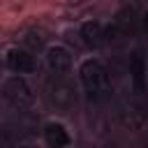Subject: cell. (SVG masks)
Wrapping results in <instances>:
<instances>
[{"mask_svg": "<svg viewBox=\"0 0 148 148\" xmlns=\"http://www.w3.org/2000/svg\"><path fill=\"white\" fill-rule=\"evenodd\" d=\"M79 76H81V83L88 92V97L92 99H104L111 90V74L106 69V65L97 58H90L81 65L79 69Z\"/></svg>", "mask_w": 148, "mask_h": 148, "instance_id": "1", "label": "cell"}, {"mask_svg": "<svg viewBox=\"0 0 148 148\" xmlns=\"http://www.w3.org/2000/svg\"><path fill=\"white\" fill-rule=\"evenodd\" d=\"M79 37L86 46L90 49H99V46H106L109 42H113L116 37H120L118 28L116 25H109L104 28L99 21H86L81 28H79Z\"/></svg>", "mask_w": 148, "mask_h": 148, "instance_id": "2", "label": "cell"}, {"mask_svg": "<svg viewBox=\"0 0 148 148\" xmlns=\"http://www.w3.org/2000/svg\"><path fill=\"white\" fill-rule=\"evenodd\" d=\"M2 97H5L14 109H28V106L35 102V92H32L30 83H28L21 74L5 81V86H2Z\"/></svg>", "mask_w": 148, "mask_h": 148, "instance_id": "3", "label": "cell"}, {"mask_svg": "<svg viewBox=\"0 0 148 148\" xmlns=\"http://www.w3.org/2000/svg\"><path fill=\"white\" fill-rule=\"evenodd\" d=\"M44 60H46V69L53 76H65L72 69V53L65 46H51V49H46Z\"/></svg>", "mask_w": 148, "mask_h": 148, "instance_id": "4", "label": "cell"}, {"mask_svg": "<svg viewBox=\"0 0 148 148\" xmlns=\"http://www.w3.org/2000/svg\"><path fill=\"white\" fill-rule=\"evenodd\" d=\"M130 81H132V88L134 92L143 95L146 88H148V67H146V58L141 51H134L132 58H130Z\"/></svg>", "mask_w": 148, "mask_h": 148, "instance_id": "5", "label": "cell"}, {"mask_svg": "<svg viewBox=\"0 0 148 148\" xmlns=\"http://www.w3.org/2000/svg\"><path fill=\"white\" fill-rule=\"evenodd\" d=\"M49 97L58 109H69L74 104V88L65 81V76H53L49 83Z\"/></svg>", "mask_w": 148, "mask_h": 148, "instance_id": "6", "label": "cell"}, {"mask_svg": "<svg viewBox=\"0 0 148 148\" xmlns=\"http://www.w3.org/2000/svg\"><path fill=\"white\" fill-rule=\"evenodd\" d=\"M7 67L14 74H30V72H35L37 62L28 49H9L7 51Z\"/></svg>", "mask_w": 148, "mask_h": 148, "instance_id": "7", "label": "cell"}, {"mask_svg": "<svg viewBox=\"0 0 148 148\" xmlns=\"http://www.w3.org/2000/svg\"><path fill=\"white\" fill-rule=\"evenodd\" d=\"M44 141H46L49 148H67L72 143L65 125H60V123H49L44 127Z\"/></svg>", "mask_w": 148, "mask_h": 148, "instance_id": "8", "label": "cell"}, {"mask_svg": "<svg viewBox=\"0 0 148 148\" xmlns=\"http://www.w3.org/2000/svg\"><path fill=\"white\" fill-rule=\"evenodd\" d=\"M44 42H46V37H44L42 30H30V32L25 35V44H28L30 49H42Z\"/></svg>", "mask_w": 148, "mask_h": 148, "instance_id": "9", "label": "cell"}, {"mask_svg": "<svg viewBox=\"0 0 148 148\" xmlns=\"http://www.w3.org/2000/svg\"><path fill=\"white\" fill-rule=\"evenodd\" d=\"M141 28H143V32L148 35V9L141 14Z\"/></svg>", "mask_w": 148, "mask_h": 148, "instance_id": "10", "label": "cell"}, {"mask_svg": "<svg viewBox=\"0 0 148 148\" xmlns=\"http://www.w3.org/2000/svg\"><path fill=\"white\" fill-rule=\"evenodd\" d=\"M106 148H118V146H106Z\"/></svg>", "mask_w": 148, "mask_h": 148, "instance_id": "11", "label": "cell"}, {"mask_svg": "<svg viewBox=\"0 0 148 148\" xmlns=\"http://www.w3.org/2000/svg\"><path fill=\"white\" fill-rule=\"evenodd\" d=\"M25 148H30V146H25Z\"/></svg>", "mask_w": 148, "mask_h": 148, "instance_id": "12", "label": "cell"}]
</instances>
